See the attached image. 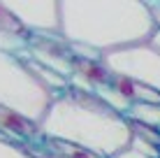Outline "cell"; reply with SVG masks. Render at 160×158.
Instances as JSON below:
<instances>
[{"instance_id": "12", "label": "cell", "mask_w": 160, "mask_h": 158, "mask_svg": "<svg viewBox=\"0 0 160 158\" xmlns=\"http://www.w3.org/2000/svg\"><path fill=\"white\" fill-rule=\"evenodd\" d=\"M128 123L132 128V137H139V140H144V142H151V144L160 146V130L142 126V123H135V121H128Z\"/></svg>"}, {"instance_id": "15", "label": "cell", "mask_w": 160, "mask_h": 158, "mask_svg": "<svg viewBox=\"0 0 160 158\" xmlns=\"http://www.w3.org/2000/svg\"><path fill=\"white\" fill-rule=\"evenodd\" d=\"M114 158H151V156H146V154H142V151H137V149H132V146H128L125 151L116 154Z\"/></svg>"}, {"instance_id": "1", "label": "cell", "mask_w": 160, "mask_h": 158, "mask_svg": "<svg viewBox=\"0 0 160 158\" xmlns=\"http://www.w3.org/2000/svg\"><path fill=\"white\" fill-rule=\"evenodd\" d=\"M42 137L79 146L100 158H114L132 144V128L123 114L114 112L100 95L68 89L53 98Z\"/></svg>"}, {"instance_id": "11", "label": "cell", "mask_w": 160, "mask_h": 158, "mask_svg": "<svg viewBox=\"0 0 160 158\" xmlns=\"http://www.w3.org/2000/svg\"><path fill=\"white\" fill-rule=\"evenodd\" d=\"M0 158H37L26 144L0 137Z\"/></svg>"}, {"instance_id": "13", "label": "cell", "mask_w": 160, "mask_h": 158, "mask_svg": "<svg viewBox=\"0 0 160 158\" xmlns=\"http://www.w3.org/2000/svg\"><path fill=\"white\" fill-rule=\"evenodd\" d=\"M0 30H9V33H28L23 26L16 21V16L5 7V3H0ZM30 35V33H28Z\"/></svg>"}, {"instance_id": "2", "label": "cell", "mask_w": 160, "mask_h": 158, "mask_svg": "<svg viewBox=\"0 0 160 158\" xmlns=\"http://www.w3.org/2000/svg\"><path fill=\"white\" fill-rule=\"evenodd\" d=\"M153 33L156 23L144 0H60L63 40L102 56L148 42Z\"/></svg>"}, {"instance_id": "8", "label": "cell", "mask_w": 160, "mask_h": 158, "mask_svg": "<svg viewBox=\"0 0 160 158\" xmlns=\"http://www.w3.org/2000/svg\"><path fill=\"white\" fill-rule=\"evenodd\" d=\"M26 61V65H28L30 68V72L35 74L37 79L42 81L44 86H47L49 91H51L53 95H60V93H65V91L70 89V79L68 77H63V74H58L56 70H49V68H44L42 63H37L35 58H30L28 54H23V56H21Z\"/></svg>"}, {"instance_id": "4", "label": "cell", "mask_w": 160, "mask_h": 158, "mask_svg": "<svg viewBox=\"0 0 160 158\" xmlns=\"http://www.w3.org/2000/svg\"><path fill=\"white\" fill-rule=\"evenodd\" d=\"M102 63L112 74L128 77L148 89L160 91V49H156L151 42H142L135 47L104 54Z\"/></svg>"}, {"instance_id": "5", "label": "cell", "mask_w": 160, "mask_h": 158, "mask_svg": "<svg viewBox=\"0 0 160 158\" xmlns=\"http://www.w3.org/2000/svg\"><path fill=\"white\" fill-rule=\"evenodd\" d=\"M5 7L32 37H63L60 3L56 0H9L5 3Z\"/></svg>"}, {"instance_id": "16", "label": "cell", "mask_w": 160, "mask_h": 158, "mask_svg": "<svg viewBox=\"0 0 160 158\" xmlns=\"http://www.w3.org/2000/svg\"><path fill=\"white\" fill-rule=\"evenodd\" d=\"M37 158H51V156H47V154H44V149H42L40 154H37Z\"/></svg>"}, {"instance_id": "14", "label": "cell", "mask_w": 160, "mask_h": 158, "mask_svg": "<svg viewBox=\"0 0 160 158\" xmlns=\"http://www.w3.org/2000/svg\"><path fill=\"white\" fill-rule=\"evenodd\" d=\"M148 12H151V19L153 23H156V30H160V0L156 3V0H148Z\"/></svg>"}, {"instance_id": "3", "label": "cell", "mask_w": 160, "mask_h": 158, "mask_svg": "<svg viewBox=\"0 0 160 158\" xmlns=\"http://www.w3.org/2000/svg\"><path fill=\"white\" fill-rule=\"evenodd\" d=\"M53 95L42 84L21 56L0 51V107L16 112L32 123L44 121Z\"/></svg>"}, {"instance_id": "6", "label": "cell", "mask_w": 160, "mask_h": 158, "mask_svg": "<svg viewBox=\"0 0 160 158\" xmlns=\"http://www.w3.org/2000/svg\"><path fill=\"white\" fill-rule=\"evenodd\" d=\"M26 54L68 79L74 74V54L70 49V42H65L63 37H32Z\"/></svg>"}, {"instance_id": "10", "label": "cell", "mask_w": 160, "mask_h": 158, "mask_svg": "<svg viewBox=\"0 0 160 158\" xmlns=\"http://www.w3.org/2000/svg\"><path fill=\"white\" fill-rule=\"evenodd\" d=\"M95 95H100V98H102L104 102H107L109 107H112L114 112L123 114V116L130 112V107H132V102L128 100V98H123V95H121V93H118L116 89H114L112 84H107V86H100V89L95 91Z\"/></svg>"}, {"instance_id": "9", "label": "cell", "mask_w": 160, "mask_h": 158, "mask_svg": "<svg viewBox=\"0 0 160 158\" xmlns=\"http://www.w3.org/2000/svg\"><path fill=\"white\" fill-rule=\"evenodd\" d=\"M125 119L160 130V105H156V102H135L130 107V112L125 114Z\"/></svg>"}, {"instance_id": "7", "label": "cell", "mask_w": 160, "mask_h": 158, "mask_svg": "<svg viewBox=\"0 0 160 158\" xmlns=\"http://www.w3.org/2000/svg\"><path fill=\"white\" fill-rule=\"evenodd\" d=\"M0 137L19 142V144H26L28 149L35 146V144H42V140H44L37 123L19 116L16 112L2 110V107H0Z\"/></svg>"}]
</instances>
